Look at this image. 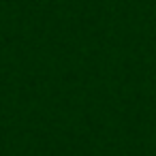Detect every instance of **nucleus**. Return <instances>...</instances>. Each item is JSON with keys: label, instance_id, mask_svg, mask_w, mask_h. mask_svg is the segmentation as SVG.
I'll list each match as a JSON object with an SVG mask.
<instances>
[]
</instances>
